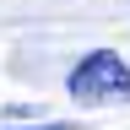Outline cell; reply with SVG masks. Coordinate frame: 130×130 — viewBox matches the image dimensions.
Segmentation results:
<instances>
[{"instance_id":"1","label":"cell","mask_w":130,"mask_h":130,"mask_svg":"<svg viewBox=\"0 0 130 130\" xmlns=\"http://www.w3.org/2000/svg\"><path fill=\"white\" fill-rule=\"evenodd\" d=\"M65 87H71L76 103H114V98H130V65L114 49H92L87 60H76Z\"/></svg>"}]
</instances>
